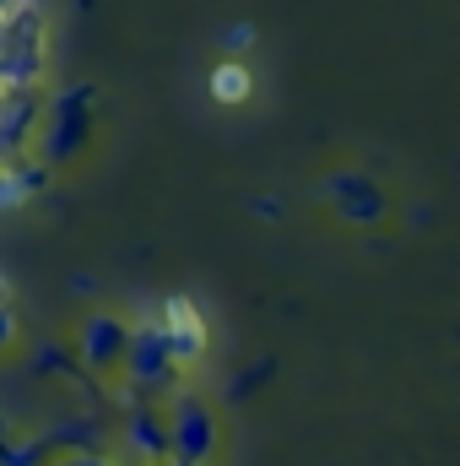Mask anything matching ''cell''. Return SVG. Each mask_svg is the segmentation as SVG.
Listing matches in <instances>:
<instances>
[{"label":"cell","mask_w":460,"mask_h":466,"mask_svg":"<svg viewBox=\"0 0 460 466\" xmlns=\"http://www.w3.org/2000/svg\"><path fill=\"white\" fill-rule=\"evenodd\" d=\"M212 87H217L223 98H244V93H249V76H244V71H217Z\"/></svg>","instance_id":"obj_1"}]
</instances>
